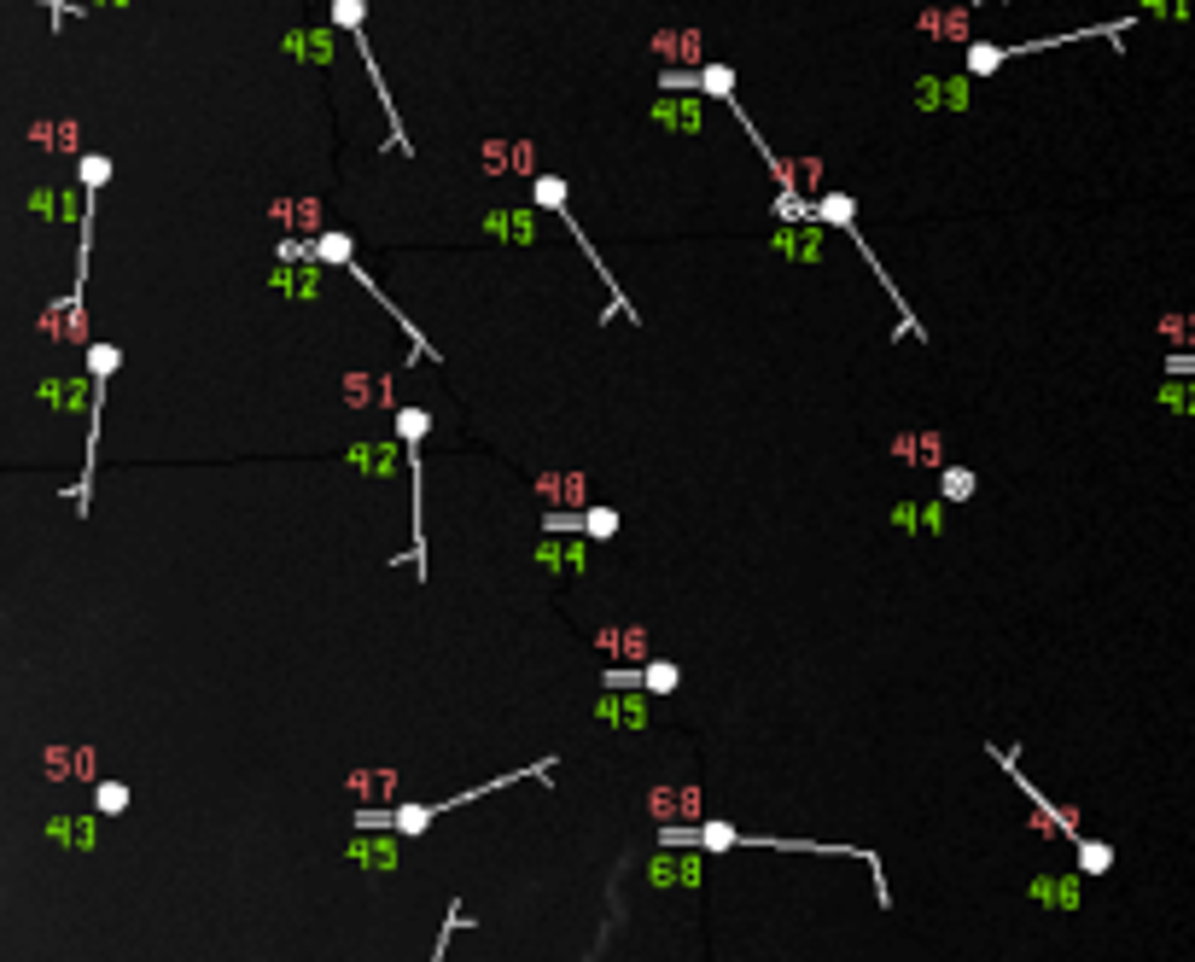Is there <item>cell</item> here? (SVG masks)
<instances>
[{"instance_id":"cell-1","label":"cell","mask_w":1195,"mask_h":962,"mask_svg":"<svg viewBox=\"0 0 1195 962\" xmlns=\"http://www.w3.org/2000/svg\"><path fill=\"white\" fill-rule=\"evenodd\" d=\"M677 683H683V671L671 659H648L642 671H618L613 677V688H648V694H671Z\"/></svg>"},{"instance_id":"cell-2","label":"cell","mask_w":1195,"mask_h":962,"mask_svg":"<svg viewBox=\"0 0 1195 962\" xmlns=\"http://www.w3.org/2000/svg\"><path fill=\"white\" fill-rule=\"evenodd\" d=\"M595 718L613 723V729H648V700H642V694H607V700L595 706Z\"/></svg>"},{"instance_id":"cell-3","label":"cell","mask_w":1195,"mask_h":962,"mask_svg":"<svg viewBox=\"0 0 1195 962\" xmlns=\"http://www.w3.org/2000/svg\"><path fill=\"white\" fill-rule=\"evenodd\" d=\"M694 811H700V793H688V788H659L653 793V817H659V823H683Z\"/></svg>"},{"instance_id":"cell-4","label":"cell","mask_w":1195,"mask_h":962,"mask_svg":"<svg viewBox=\"0 0 1195 962\" xmlns=\"http://www.w3.org/2000/svg\"><path fill=\"white\" fill-rule=\"evenodd\" d=\"M350 858L391 869V863H397V840H385V834H374V840H350Z\"/></svg>"},{"instance_id":"cell-5","label":"cell","mask_w":1195,"mask_h":962,"mask_svg":"<svg viewBox=\"0 0 1195 962\" xmlns=\"http://www.w3.org/2000/svg\"><path fill=\"white\" fill-rule=\"evenodd\" d=\"M601 648L624 653V659H648V636L642 630H601Z\"/></svg>"},{"instance_id":"cell-6","label":"cell","mask_w":1195,"mask_h":962,"mask_svg":"<svg viewBox=\"0 0 1195 962\" xmlns=\"http://www.w3.org/2000/svg\"><path fill=\"white\" fill-rule=\"evenodd\" d=\"M1079 869L1085 875H1108L1114 869V846L1108 840H1079Z\"/></svg>"},{"instance_id":"cell-7","label":"cell","mask_w":1195,"mask_h":962,"mask_svg":"<svg viewBox=\"0 0 1195 962\" xmlns=\"http://www.w3.org/2000/svg\"><path fill=\"white\" fill-rule=\"evenodd\" d=\"M1161 409L1195 414V379H1166V385H1161Z\"/></svg>"},{"instance_id":"cell-8","label":"cell","mask_w":1195,"mask_h":962,"mask_svg":"<svg viewBox=\"0 0 1195 962\" xmlns=\"http://www.w3.org/2000/svg\"><path fill=\"white\" fill-rule=\"evenodd\" d=\"M1026 893L1038 898V904H1067V910L1079 904V893H1073V881H1050V875H1044V881H1032Z\"/></svg>"},{"instance_id":"cell-9","label":"cell","mask_w":1195,"mask_h":962,"mask_svg":"<svg viewBox=\"0 0 1195 962\" xmlns=\"http://www.w3.org/2000/svg\"><path fill=\"white\" fill-rule=\"evenodd\" d=\"M315 280H321V275H309V269H280L274 286H280V292H292V298H315Z\"/></svg>"},{"instance_id":"cell-10","label":"cell","mask_w":1195,"mask_h":962,"mask_svg":"<svg viewBox=\"0 0 1195 962\" xmlns=\"http://www.w3.org/2000/svg\"><path fill=\"white\" fill-rule=\"evenodd\" d=\"M94 805H100L105 817H117V811H129V788H123V782H100V788H94Z\"/></svg>"},{"instance_id":"cell-11","label":"cell","mask_w":1195,"mask_h":962,"mask_svg":"<svg viewBox=\"0 0 1195 962\" xmlns=\"http://www.w3.org/2000/svg\"><path fill=\"white\" fill-rule=\"evenodd\" d=\"M47 834H59L65 846H94V823H65V817H53Z\"/></svg>"},{"instance_id":"cell-12","label":"cell","mask_w":1195,"mask_h":962,"mask_svg":"<svg viewBox=\"0 0 1195 962\" xmlns=\"http://www.w3.org/2000/svg\"><path fill=\"white\" fill-rule=\"evenodd\" d=\"M344 397H350V403H385V379H350Z\"/></svg>"},{"instance_id":"cell-13","label":"cell","mask_w":1195,"mask_h":962,"mask_svg":"<svg viewBox=\"0 0 1195 962\" xmlns=\"http://www.w3.org/2000/svg\"><path fill=\"white\" fill-rule=\"evenodd\" d=\"M782 251H793V257H817L822 240L811 234V228H793V234H782Z\"/></svg>"},{"instance_id":"cell-14","label":"cell","mask_w":1195,"mask_h":962,"mask_svg":"<svg viewBox=\"0 0 1195 962\" xmlns=\"http://www.w3.org/2000/svg\"><path fill=\"white\" fill-rule=\"evenodd\" d=\"M356 461H362L368 473H391V461H397V455H391L385 444H362V449H356Z\"/></svg>"},{"instance_id":"cell-15","label":"cell","mask_w":1195,"mask_h":962,"mask_svg":"<svg viewBox=\"0 0 1195 962\" xmlns=\"http://www.w3.org/2000/svg\"><path fill=\"white\" fill-rule=\"evenodd\" d=\"M315 257H327V263H344V257H350V240H344V234H321V240H315Z\"/></svg>"},{"instance_id":"cell-16","label":"cell","mask_w":1195,"mask_h":962,"mask_svg":"<svg viewBox=\"0 0 1195 962\" xmlns=\"http://www.w3.org/2000/svg\"><path fill=\"white\" fill-rule=\"evenodd\" d=\"M945 496H951V502L974 496V473H968V467H951V473H945Z\"/></svg>"},{"instance_id":"cell-17","label":"cell","mask_w":1195,"mask_h":962,"mask_svg":"<svg viewBox=\"0 0 1195 962\" xmlns=\"http://www.w3.org/2000/svg\"><path fill=\"white\" fill-rule=\"evenodd\" d=\"M583 531H589V537H613V531H618V514H613V508H595V514L583 519Z\"/></svg>"},{"instance_id":"cell-18","label":"cell","mask_w":1195,"mask_h":962,"mask_svg":"<svg viewBox=\"0 0 1195 962\" xmlns=\"http://www.w3.org/2000/svg\"><path fill=\"white\" fill-rule=\"evenodd\" d=\"M700 82H706V94H717V100H723V94H729V88H735V76H729V70H723V65H712V70H706V76H700Z\"/></svg>"},{"instance_id":"cell-19","label":"cell","mask_w":1195,"mask_h":962,"mask_svg":"<svg viewBox=\"0 0 1195 962\" xmlns=\"http://www.w3.org/2000/svg\"><path fill=\"white\" fill-rule=\"evenodd\" d=\"M968 65H974V76H986V70L1003 65V53H997V47H974V53H968Z\"/></svg>"},{"instance_id":"cell-20","label":"cell","mask_w":1195,"mask_h":962,"mask_svg":"<svg viewBox=\"0 0 1195 962\" xmlns=\"http://www.w3.org/2000/svg\"><path fill=\"white\" fill-rule=\"evenodd\" d=\"M1166 339H1172V344H1195V321L1172 315V321H1166Z\"/></svg>"},{"instance_id":"cell-21","label":"cell","mask_w":1195,"mask_h":962,"mask_svg":"<svg viewBox=\"0 0 1195 962\" xmlns=\"http://www.w3.org/2000/svg\"><path fill=\"white\" fill-rule=\"evenodd\" d=\"M694 117H700L694 105H671V100L659 105V123H694Z\"/></svg>"},{"instance_id":"cell-22","label":"cell","mask_w":1195,"mask_h":962,"mask_svg":"<svg viewBox=\"0 0 1195 962\" xmlns=\"http://www.w3.org/2000/svg\"><path fill=\"white\" fill-rule=\"evenodd\" d=\"M397 426H403V438H420V432H426V414H420V409H403V414H397Z\"/></svg>"},{"instance_id":"cell-23","label":"cell","mask_w":1195,"mask_h":962,"mask_svg":"<svg viewBox=\"0 0 1195 962\" xmlns=\"http://www.w3.org/2000/svg\"><path fill=\"white\" fill-rule=\"evenodd\" d=\"M560 199H566V193H560V181H537V205H554V210H560Z\"/></svg>"},{"instance_id":"cell-24","label":"cell","mask_w":1195,"mask_h":962,"mask_svg":"<svg viewBox=\"0 0 1195 962\" xmlns=\"http://www.w3.org/2000/svg\"><path fill=\"white\" fill-rule=\"evenodd\" d=\"M822 216H828V222H852V199H828Z\"/></svg>"},{"instance_id":"cell-25","label":"cell","mask_w":1195,"mask_h":962,"mask_svg":"<svg viewBox=\"0 0 1195 962\" xmlns=\"http://www.w3.org/2000/svg\"><path fill=\"white\" fill-rule=\"evenodd\" d=\"M280 222H315V205H280Z\"/></svg>"},{"instance_id":"cell-26","label":"cell","mask_w":1195,"mask_h":962,"mask_svg":"<svg viewBox=\"0 0 1195 962\" xmlns=\"http://www.w3.org/2000/svg\"><path fill=\"white\" fill-rule=\"evenodd\" d=\"M1172 368H1195V356H1190V362H1184V356H1178V362H1172Z\"/></svg>"}]
</instances>
